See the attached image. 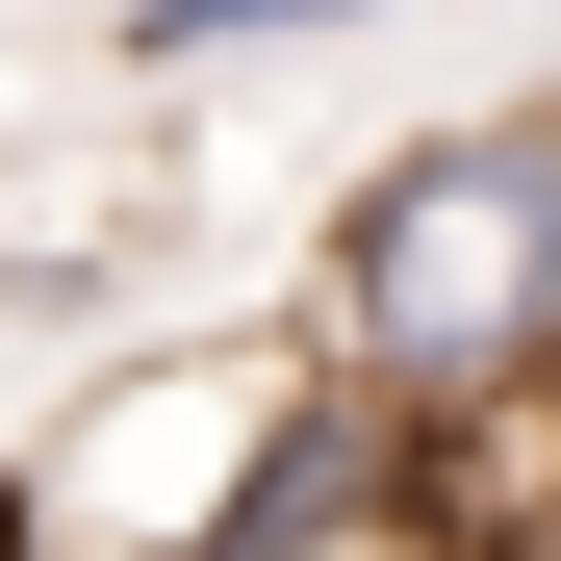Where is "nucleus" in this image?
<instances>
[{"label":"nucleus","instance_id":"nucleus-4","mask_svg":"<svg viewBox=\"0 0 561 561\" xmlns=\"http://www.w3.org/2000/svg\"><path fill=\"white\" fill-rule=\"evenodd\" d=\"M0 561H26V511H0Z\"/></svg>","mask_w":561,"mask_h":561},{"label":"nucleus","instance_id":"nucleus-3","mask_svg":"<svg viewBox=\"0 0 561 561\" xmlns=\"http://www.w3.org/2000/svg\"><path fill=\"white\" fill-rule=\"evenodd\" d=\"M332 26H383V0H128L153 77H205V51H332Z\"/></svg>","mask_w":561,"mask_h":561},{"label":"nucleus","instance_id":"nucleus-1","mask_svg":"<svg viewBox=\"0 0 561 561\" xmlns=\"http://www.w3.org/2000/svg\"><path fill=\"white\" fill-rule=\"evenodd\" d=\"M383 409L434 383H511V357H561V103H485V128H434L357 179V230H332V332Z\"/></svg>","mask_w":561,"mask_h":561},{"label":"nucleus","instance_id":"nucleus-2","mask_svg":"<svg viewBox=\"0 0 561 561\" xmlns=\"http://www.w3.org/2000/svg\"><path fill=\"white\" fill-rule=\"evenodd\" d=\"M280 383H307V357H230V332H205V357H128V383L0 485V511H26V561H230V485H255Z\"/></svg>","mask_w":561,"mask_h":561}]
</instances>
